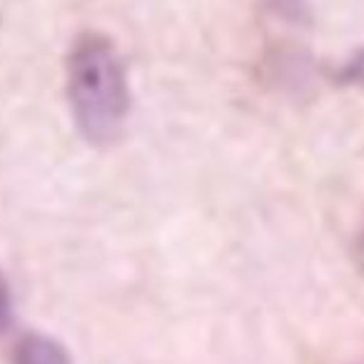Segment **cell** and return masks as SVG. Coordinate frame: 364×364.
I'll list each match as a JSON object with an SVG mask.
<instances>
[{
	"mask_svg": "<svg viewBox=\"0 0 364 364\" xmlns=\"http://www.w3.org/2000/svg\"><path fill=\"white\" fill-rule=\"evenodd\" d=\"M65 87L77 132L95 147L115 145L130 117V85L115 43L80 33L68 53Z\"/></svg>",
	"mask_w": 364,
	"mask_h": 364,
	"instance_id": "cell-1",
	"label": "cell"
},
{
	"mask_svg": "<svg viewBox=\"0 0 364 364\" xmlns=\"http://www.w3.org/2000/svg\"><path fill=\"white\" fill-rule=\"evenodd\" d=\"M13 364H73L70 352L50 334L28 332L13 349Z\"/></svg>",
	"mask_w": 364,
	"mask_h": 364,
	"instance_id": "cell-2",
	"label": "cell"
},
{
	"mask_svg": "<svg viewBox=\"0 0 364 364\" xmlns=\"http://www.w3.org/2000/svg\"><path fill=\"white\" fill-rule=\"evenodd\" d=\"M334 80L342 82V85H357L364 87V48L354 50L342 65L334 73Z\"/></svg>",
	"mask_w": 364,
	"mask_h": 364,
	"instance_id": "cell-3",
	"label": "cell"
},
{
	"mask_svg": "<svg viewBox=\"0 0 364 364\" xmlns=\"http://www.w3.org/2000/svg\"><path fill=\"white\" fill-rule=\"evenodd\" d=\"M13 327V292L8 279L0 274V339Z\"/></svg>",
	"mask_w": 364,
	"mask_h": 364,
	"instance_id": "cell-4",
	"label": "cell"
},
{
	"mask_svg": "<svg viewBox=\"0 0 364 364\" xmlns=\"http://www.w3.org/2000/svg\"><path fill=\"white\" fill-rule=\"evenodd\" d=\"M272 8L279 13L282 18L294 23H302L309 16V3L307 0H269Z\"/></svg>",
	"mask_w": 364,
	"mask_h": 364,
	"instance_id": "cell-5",
	"label": "cell"
},
{
	"mask_svg": "<svg viewBox=\"0 0 364 364\" xmlns=\"http://www.w3.org/2000/svg\"><path fill=\"white\" fill-rule=\"evenodd\" d=\"M354 259H357V267L364 272V225L357 235V242H354Z\"/></svg>",
	"mask_w": 364,
	"mask_h": 364,
	"instance_id": "cell-6",
	"label": "cell"
}]
</instances>
